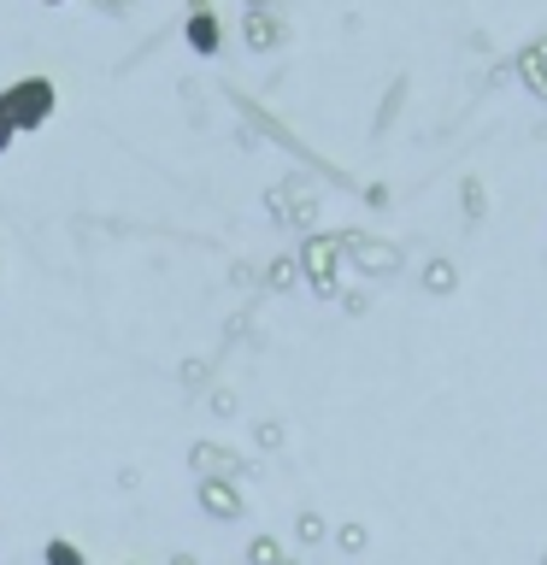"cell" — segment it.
<instances>
[{"label": "cell", "mask_w": 547, "mask_h": 565, "mask_svg": "<svg viewBox=\"0 0 547 565\" xmlns=\"http://www.w3.org/2000/svg\"><path fill=\"white\" fill-rule=\"evenodd\" d=\"M42 7H65V0H42Z\"/></svg>", "instance_id": "5"}, {"label": "cell", "mask_w": 547, "mask_h": 565, "mask_svg": "<svg viewBox=\"0 0 547 565\" xmlns=\"http://www.w3.org/2000/svg\"><path fill=\"white\" fill-rule=\"evenodd\" d=\"M53 106H60V88L53 77H12L0 88V113L18 124V136H35L42 124L53 118Z\"/></svg>", "instance_id": "1"}, {"label": "cell", "mask_w": 547, "mask_h": 565, "mask_svg": "<svg viewBox=\"0 0 547 565\" xmlns=\"http://www.w3.org/2000/svg\"><path fill=\"white\" fill-rule=\"evenodd\" d=\"M12 141H18V124H12L7 113H0V153H7V148H12Z\"/></svg>", "instance_id": "4"}, {"label": "cell", "mask_w": 547, "mask_h": 565, "mask_svg": "<svg viewBox=\"0 0 547 565\" xmlns=\"http://www.w3.org/2000/svg\"><path fill=\"white\" fill-rule=\"evenodd\" d=\"M47 565H83V554L71 542H47Z\"/></svg>", "instance_id": "3"}, {"label": "cell", "mask_w": 547, "mask_h": 565, "mask_svg": "<svg viewBox=\"0 0 547 565\" xmlns=\"http://www.w3.org/2000/svg\"><path fill=\"white\" fill-rule=\"evenodd\" d=\"M183 35H189V47H194V53H218V42H224V24H218V12H189Z\"/></svg>", "instance_id": "2"}]
</instances>
